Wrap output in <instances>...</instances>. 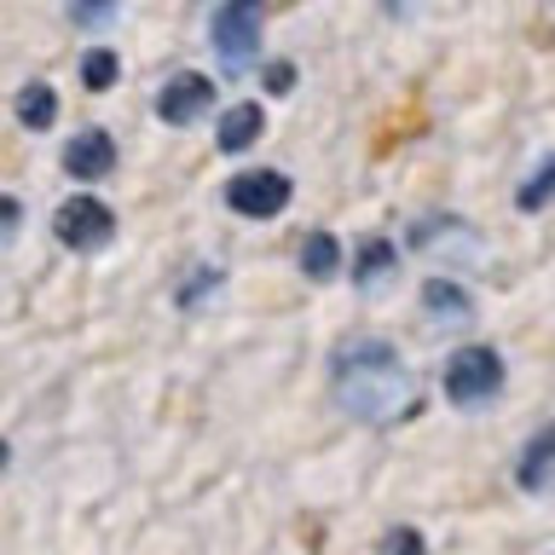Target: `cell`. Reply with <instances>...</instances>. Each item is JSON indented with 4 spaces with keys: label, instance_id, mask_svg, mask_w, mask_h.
Segmentation results:
<instances>
[{
    "label": "cell",
    "instance_id": "277c9868",
    "mask_svg": "<svg viewBox=\"0 0 555 555\" xmlns=\"http://www.w3.org/2000/svg\"><path fill=\"white\" fill-rule=\"evenodd\" d=\"M52 232H59V243L64 249H104L111 243V232H116V215L104 208L99 197H69L59 215H52Z\"/></svg>",
    "mask_w": 555,
    "mask_h": 555
},
{
    "label": "cell",
    "instance_id": "ac0fdd59",
    "mask_svg": "<svg viewBox=\"0 0 555 555\" xmlns=\"http://www.w3.org/2000/svg\"><path fill=\"white\" fill-rule=\"evenodd\" d=\"M382 555H423V538H416V527H388Z\"/></svg>",
    "mask_w": 555,
    "mask_h": 555
},
{
    "label": "cell",
    "instance_id": "ffe728a7",
    "mask_svg": "<svg viewBox=\"0 0 555 555\" xmlns=\"http://www.w3.org/2000/svg\"><path fill=\"white\" fill-rule=\"evenodd\" d=\"M295 87V64H267V93H289Z\"/></svg>",
    "mask_w": 555,
    "mask_h": 555
},
{
    "label": "cell",
    "instance_id": "9c48e42d",
    "mask_svg": "<svg viewBox=\"0 0 555 555\" xmlns=\"http://www.w3.org/2000/svg\"><path fill=\"white\" fill-rule=\"evenodd\" d=\"M515 475H520V486H527V492H550V480H555V423L538 428L532 440H527Z\"/></svg>",
    "mask_w": 555,
    "mask_h": 555
},
{
    "label": "cell",
    "instance_id": "30bf717a",
    "mask_svg": "<svg viewBox=\"0 0 555 555\" xmlns=\"http://www.w3.org/2000/svg\"><path fill=\"white\" fill-rule=\"evenodd\" d=\"M423 301H428V319H434V330L468 324V312H475V301H468V295H463V284H451V278H428Z\"/></svg>",
    "mask_w": 555,
    "mask_h": 555
},
{
    "label": "cell",
    "instance_id": "6da1fadb",
    "mask_svg": "<svg viewBox=\"0 0 555 555\" xmlns=\"http://www.w3.org/2000/svg\"><path fill=\"white\" fill-rule=\"evenodd\" d=\"M330 382H336V399L347 416L359 423H405V416H423V388L416 376L405 371L393 341L382 336H353L336 347L330 359Z\"/></svg>",
    "mask_w": 555,
    "mask_h": 555
},
{
    "label": "cell",
    "instance_id": "9a60e30c",
    "mask_svg": "<svg viewBox=\"0 0 555 555\" xmlns=\"http://www.w3.org/2000/svg\"><path fill=\"white\" fill-rule=\"evenodd\" d=\"M81 81L93 87V93H104V87H116V52L111 47H93L81 59Z\"/></svg>",
    "mask_w": 555,
    "mask_h": 555
},
{
    "label": "cell",
    "instance_id": "5b68a950",
    "mask_svg": "<svg viewBox=\"0 0 555 555\" xmlns=\"http://www.w3.org/2000/svg\"><path fill=\"white\" fill-rule=\"evenodd\" d=\"M225 203H232L237 215H249V220H267L289 203V180L278 168H249V173H237V180L225 185Z\"/></svg>",
    "mask_w": 555,
    "mask_h": 555
},
{
    "label": "cell",
    "instance_id": "4fadbf2b",
    "mask_svg": "<svg viewBox=\"0 0 555 555\" xmlns=\"http://www.w3.org/2000/svg\"><path fill=\"white\" fill-rule=\"evenodd\" d=\"M336 267H341V243L330 237V232H307V243H301V278H336Z\"/></svg>",
    "mask_w": 555,
    "mask_h": 555
},
{
    "label": "cell",
    "instance_id": "7a4b0ae2",
    "mask_svg": "<svg viewBox=\"0 0 555 555\" xmlns=\"http://www.w3.org/2000/svg\"><path fill=\"white\" fill-rule=\"evenodd\" d=\"M260 24H267V0H225L215 12V59L225 76H243V69L255 64V47H260Z\"/></svg>",
    "mask_w": 555,
    "mask_h": 555
},
{
    "label": "cell",
    "instance_id": "ba28073f",
    "mask_svg": "<svg viewBox=\"0 0 555 555\" xmlns=\"http://www.w3.org/2000/svg\"><path fill=\"white\" fill-rule=\"evenodd\" d=\"M111 168H116L111 133L93 128V133H76V139L64 145V173H69V180H87V185H93V180H104Z\"/></svg>",
    "mask_w": 555,
    "mask_h": 555
},
{
    "label": "cell",
    "instance_id": "52a82bcc",
    "mask_svg": "<svg viewBox=\"0 0 555 555\" xmlns=\"http://www.w3.org/2000/svg\"><path fill=\"white\" fill-rule=\"evenodd\" d=\"M208 104H215V81L208 76H173L163 87V99H156V116L168 128H191L197 116H208Z\"/></svg>",
    "mask_w": 555,
    "mask_h": 555
},
{
    "label": "cell",
    "instance_id": "2e32d148",
    "mask_svg": "<svg viewBox=\"0 0 555 555\" xmlns=\"http://www.w3.org/2000/svg\"><path fill=\"white\" fill-rule=\"evenodd\" d=\"M550 197H555V156H550V163L532 173L527 185H520V197H515V203H520V208H544Z\"/></svg>",
    "mask_w": 555,
    "mask_h": 555
},
{
    "label": "cell",
    "instance_id": "8992f818",
    "mask_svg": "<svg viewBox=\"0 0 555 555\" xmlns=\"http://www.w3.org/2000/svg\"><path fill=\"white\" fill-rule=\"evenodd\" d=\"M411 249L446 260V267H463V260L480 255V243H475V232H468L463 220H416L411 225Z\"/></svg>",
    "mask_w": 555,
    "mask_h": 555
},
{
    "label": "cell",
    "instance_id": "8fae6325",
    "mask_svg": "<svg viewBox=\"0 0 555 555\" xmlns=\"http://www.w3.org/2000/svg\"><path fill=\"white\" fill-rule=\"evenodd\" d=\"M260 128H267L260 104H232V111H225V121H220V151H225V156H232V151H249L255 139H260Z\"/></svg>",
    "mask_w": 555,
    "mask_h": 555
},
{
    "label": "cell",
    "instance_id": "44dd1931",
    "mask_svg": "<svg viewBox=\"0 0 555 555\" xmlns=\"http://www.w3.org/2000/svg\"><path fill=\"white\" fill-rule=\"evenodd\" d=\"M382 7H388L393 17H411V12H416V0H382Z\"/></svg>",
    "mask_w": 555,
    "mask_h": 555
},
{
    "label": "cell",
    "instance_id": "3957f363",
    "mask_svg": "<svg viewBox=\"0 0 555 555\" xmlns=\"http://www.w3.org/2000/svg\"><path fill=\"white\" fill-rule=\"evenodd\" d=\"M503 388V359L498 347H463L446 364V399L451 405H486Z\"/></svg>",
    "mask_w": 555,
    "mask_h": 555
},
{
    "label": "cell",
    "instance_id": "d6986e66",
    "mask_svg": "<svg viewBox=\"0 0 555 555\" xmlns=\"http://www.w3.org/2000/svg\"><path fill=\"white\" fill-rule=\"evenodd\" d=\"M191 278H197V284H191V289H180V301H185V307L197 301V295H208V289L220 284V272H215V267H203V272H191Z\"/></svg>",
    "mask_w": 555,
    "mask_h": 555
},
{
    "label": "cell",
    "instance_id": "e0dca14e",
    "mask_svg": "<svg viewBox=\"0 0 555 555\" xmlns=\"http://www.w3.org/2000/svg\"><path fill=\"white\" fill-rule=\"evenodd\" d=\"M121 0H76V24L81 29H99V24H111Z\"/></svg>",
    "mask_w": 555,
    "mask_h": 555
},
{
    "label": "cell",
    "instance_id": "7c38bea8",
    "mask_svg": "<svg viewBox=\"0 0 555 555\" xmlns=\"http://www.w3.org/2000/svg\"><path fill=\"white\" fill-rule=\"evenodd\" d=\"M52 116H59V99H52V87H47V81L17 87V121H24L29 133H47V128H52Z\"/></svg>",
    "mask_w": 555,
    "mask_h": 555
},
{
    "label": "cell",
    "instance_id": "5bb4252c",
    "mask_svg": "<svg viewBox=\"0 0 555 555\" xmlns=\"http://www.w3.org/2000/svg\"><path fill=\"white\" fill-rule=\"evenodd\" d=\"M388 272H393V243L371 237V243H364V249H359V267H353V278H359L364 289H371V284H382V278H388Z\"/></svg>",
    "mask_w": 555,
    "mask_h": 555
}]
</instances>
